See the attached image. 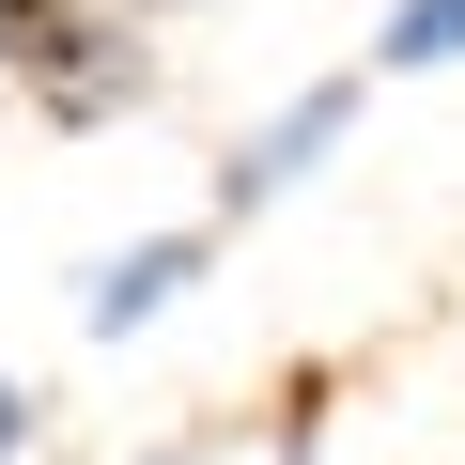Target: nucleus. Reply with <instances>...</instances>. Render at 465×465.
<instances>
[{"label":"nucleus","mask_w":465,"mask_h":465,"mask_svg":"<svg viewBox=\"0 0 465 465\" xmlns=\"http://www.w3.org/2000/svg\"><path fill=\"white\" fill-rule=\"evenodd\" d=\"M341 124H357V78H311V94H295L280 124H249V140H232V171H217V202L249 217V202H280V186H311Z\"/></svg>","instance_id":"nucleus-1"},{"label":"nucleus","mask_w":465,"mask_h":465,"mask_svg":"<svg viewBox=\"0 0 465 465\" xmlns=\"http://www.w3.org/2000/svg\"><path fill=\"white\" fill-rule=\"evenodd\" d=\"M372 63H388V78H450V63H465V0H388Z\"/></svg>","instance_id":"nucleus-3"},{"label":"nucleus","mask_w":465,"mask_h":465,"mask_svg":"<svg viewBox=\"0 0 465 465\" xmlns=\"http://www.w3.org/2000/svg\"><path fill=\"white\" fill-rule=\"evenodd\" d=\"M186 280H202V232H140V249H109V264H94L78 326H94V341H124V326H155Z\"/></svg>","instance_id":"nucleus-2"},{"label":"nucleus","mask_w":465,"mask_h":465,"mask_svg":"<svg viewBox=\"0 0 465 465\" xmlns=\"http://www.w3.org/2000/svg\"><path fill=\"white\" fill-rule=\"evenodd\" d=\"M16 450H32V388L0 372V465H16Z\"/></svg>","instance_id":"nucleus-4"}]
</instances>
